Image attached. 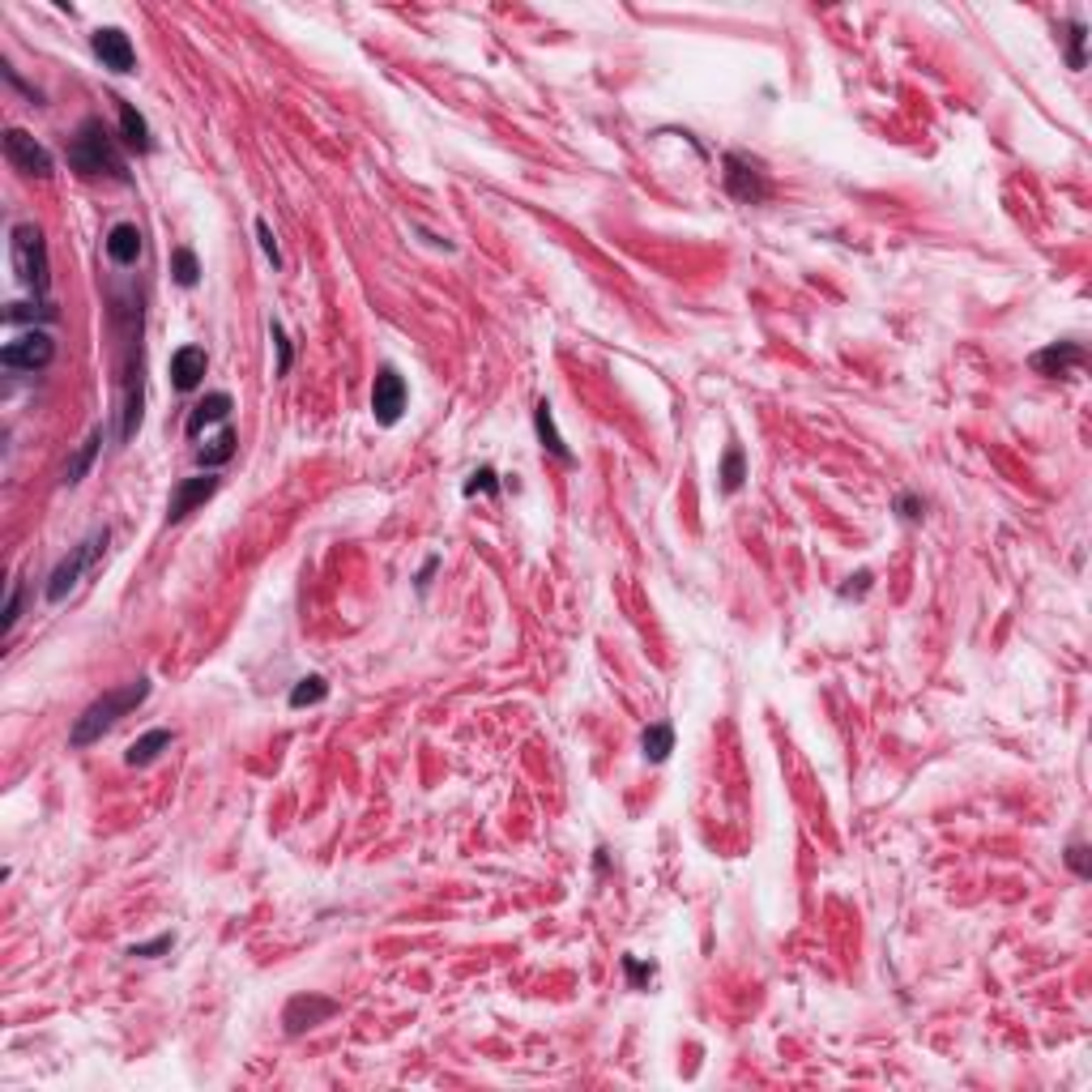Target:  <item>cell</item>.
<instances>
[{"instance_id": "ba28073f", "label": "cell", "mask_w": 1092, "mask_h": 1092, "mask_svg": "<svg viewBox=\"0 0 1092 1092\" xmlns=\"http://www.w3.org/2000/svg\"><path fill=\"white\" fill-rule=\"evenodd\" d=\"M333 1016H338V998H329V995H294L290 1003H287V1011H282V1024H287L290 1037H299V1033L316 1029V1024H325Z\"/></svg>"}, {"instance_id": "d6a6232c", "label": "cell", "mask_w": 1092, "mask_h": 1092, "mask_svg": "<svg viewBox=\"0 0 1092 1092\" xmlns=\"http://www.w3.org/2000/svg\"><path fill=\"white\" fill-rule=\"evenodd\" d=\"M1067 867H1071L1080 879H1088V875H1092V870H1088V850H1084V845H1071V850H1067Z\"/></svg>"}, {"instance_id": "d4e9b609", "label": "cell", "mask_w": 1092, "mask_h": 1092, "mask_svg": "<svg viewBox=\"0 0 1092 1092\" xmlns=\"http://www.w3.org/2000/svg\"><path fill=\"white\" fill-rule=\"evenodd\" d=\"M5 320L9 325H22V320H56V307L51 303H9V312H5Z\"/></svg>"}, {"instance_id": "5bb4252c", "label": "cell", "mask_w": 1092, "mask_h": 1092, "mask_svg": "<svg viewBox=\"0 0 1092 1092\" xmlns=\"http://www.w3.org/2000/svg\"><path fill=\"white\" fill-rule=\"evenodd\" d=\"M115 107H120V141H124V150L150 154V150H154V137H150L146 115H141L133 102H124V98H115Z\"/></svg>"}, {"instance_id": "5b68a950", "label": "cell", "mask_w": 1092, "mask_h": 1092, "mask_svg": "<svg viewBox=\"0 0 1092 1092\" xmlns=\"http://www.w3.org/2000/svg\"><path fill=\"white\" fill-rule=\"evenodd\" d=\"M726 192L742 205H760L768 197V171L760 159H751V154L742 150H730L726 154Z\"/></svg>"}, {"instance_id": "cb8c5ba5", "label": "cell", "mask_w": 1092, "mask_h": 1092, "mask_svg": "<svg viewBox=\"0 0 1092 1092\" xmlns=\"http://www.w3.org/2000/svg\"><path fill=\"white\" fill-rule=\"evenodd\" d=\"M171 278L179 282L184 290H192L201 282V265H197V252L192 248H175L171 252Z\"/></svg>"}, {"instance_id": "52a82bcc", "label": "cell", "mask_w": 1092, "mask_h": 1092, "mask_svg": "<svg viewBox=\"0 0 1092 1092\" xmlns=\"http://www.w3.org/2000/svg\"><path fill=\"white\" fill-rule=\"evenodd\" d=\"M5 154H9V162L18 166L22 175L51 179V154H47V146H38L26 128H9V133H5Z\"/></svg>"}, {"instance_id": "83f0119b", "label": "cell", "mask_w": 1092, "mask_h": 1092, "mask_svg": "<svg viewBox=\"0 0 1092 1092\" xmlns=\"http://www.w3.org/2000/svg\"><path fill=\"white\" fill-rule=\"evenodd\" d=\"M896 512H901L905 521H922V517H927V499H918L914 491H905V495H896Z\"/></svg>"}, {"instance_id": "603a6c76", "label": "cell", "mask_w": 1092, "mask_h": 1092, "mask_svg": "<svg viewBox=\"0 0 1092 1092\" xmlns=\"http://www.w3.org/2000/svg\"><path fill=\"white\" fill-rule=\"evenodd\" d=\"M329 696V683L320 674H303L299 683L290 687V709H307V704H320Z\"/></svg>"}, {"instance_id": "9c48e42d", "label": "cell", "mask_w": 1092, "mask_h": 1092, "mask_svg": "<svg viewBox=\"0 0 1092 1092\" xmlns=\"http://www.w3.org/2000/svg\"><path fill=\"white\" fill-rule=\"evenodd\" d=\"M90 47H95V56L102 60V69H111V73H133L137 69L133 38H128L120 26H98V31L90 34Z\"/></svg>"}, {"instance_id": "7402d4cb", "label": "cell", "mask_w": 1092, "mask_h": 1092, "mask_svg": "<svg viewBox=\"0 0 1092 1092\" xmlns=\"http://www.w3.org/2000/svg\"><path fill=\"white\" fill-rule=\"evenodd\" d=\"M717 479H722V491L726 495H735L739 486H742V479H747V457H742V448L735 444V448H726V457H722V474H717Z\"/></svg>"}, {"instance_id": "2e32d148", "label": "cell", "mask_w": 1092, "mask_h": 1092, "mask_svg": "<svg viewBox=\"0 0 1092 1092\" xmlns=\"http://www.w3.org/2000/svg\"><path fill=\"white\" fill-rule=\"evenodd\" d=\"M230 393H205L197 406H192V415H188V435H201L205 427H210V422H226V415H230Z\"/></svg>"}, {"instance_id": "f1b7e54d", "label": "cell", "mask_w": 1092, "mask_h": 1092, "mask_svg": "<svg viewBox=\"0 0 1092 1092\" xmlns=\"http://www.w3.org/2000/svg\"><path fill=\"white\" fill-rule=\"evenodd\" d=\"M274 346H278V376H287L290 363H294V351H290V342H287V329H282L278 320H274Z\"/></svg>"}, {"instance_id": "9a60e30c", "label": "cell", "mask_w": 1092, "mask_h": 1092, "mask_svg": "<svg viewBox=\"0 0 1092 1092\" xmlns=\"http://www.w3.org/2000/svg\"><path fill=\"white\" fill-rule=\"evenodd\" d=\"M102 248H107V256L115 265H137L141 261V230L137 223H115L107 230V239H102Z\"/></svg>"}, {"instance_id": "836d02e7", "label": "cell", "mask_w": 1092, "mask_h": 1092, "mask_svg": "<svg viewBox=\"0 0 1092 1092\" xmlns=\"http://www.w3.org/2000/svg\"><path fill=\"white\" fill-rule=\"evenodd\" d=\"M854 581H858V585H841V598H863L867 589H870V572H858Z\"/></svg>"}, {"instance_id": "8992f818", "label": "cell", "mask_w": 1092, "mask_h": 1092, "mask_svg": "<svg viewBox=\"0 0 1092 1092\" xmlns=\"http://www.w3.org/2000/svg\"><path fill=\"white\" fill-rule=\"evenodd\" d=\"M51 358H56V342H51L47 329L22 333V338L5 342V351H0V363H5L9 371H43Z\"/></svg>"}, {"instance_id": "ac0fdd59", "label": "cell", "mask_w": 1092, "mask_h": 1092, "mask_svg": "<svg viewBox=\"0 0 1092 1092\" xmlns=\"http://www.w3.org/2000/svg\"><path fill=\"white\" fill-rule=\"evenodd\" d=\"M534 427H538V440H543V448L550 457H559L563 466H572V448L563 444V435L555 427V415H550V402H538L534 406Z\"/></svg>"}, {"instance_id": "277c9868", "label": "cell", "mask_w": 1092, "mask_h": 1092, "mask_svg": "<svg viewBox=\"0 0 1092 1092\" xmlns=\"http://www.w3.org/2000/svg\"><path fill=\"white\" fill-rule=\"evenodd\" d=\"M107 538H111L107 530H95V534L86 538V543H77V546L69 550V555H64V559L56 563V568H51V576H47V602H64V598H69V589H73L77 581H82V572H86L90 563H95V559L102 555Z\"/></svg>"}, {"instance_id": "e575fe53", "label": "cell", "mask_w": 1092, "mask_h": 1092, "mask_svg": "<svg viewBox=\"0 0 1092 1092\" xmlns=\"http://www.w3.org/2000/svg\"><path fill=\"white\" fill-rule=\"evenodd\" d=\"M435 568H440V559H435V555H431L427 563H422V572H418V589H427V585H431V576H435Z\"/></svg>"}, {"instance_id": "4dcf8cb0", "label": "cell", "mask_w": 1092, "mask_h": 1092, "mask_svg": "<svg viewBox=\"0 0 1092 1092\" xmlns=\"http://www.w3.org/2000/svg\"><path fill=\"white\" fill-rule=\"evenodd\" d=\"M256 239H261V248H265V256L274 265H282V252H278V239H274V230H269V223L265 218H256Z\"/></svg>"}, {"instance_id": "8fae6325", "label": "cell", "mask_w": 1092, "mask_h": 1092, "mask_svg": "<svg viewBox=\"0 0 1092 1092\" xmlns=\"http://www.w3.org/2000/svg\"><path fill=\"white\" fill-rule=\"evenodd\" d=\"M214 491H218V479H214L210 470L197 474V479H184V482H179L175 491H171V504H166V521H184L188 512L201 508Z\"/></svg>"}, {"instance_id": "e0dca14e", "label": "cell", "mask_w": 1092, "mask_h": 1092, "mask_svg": "<svg viewBox=\"0 0 1092 1092\" xmlns=\"http://www.w3.org/2000/svg\"><path fill=\"white\" fill-rule=\"evenodd\" d=\"M171 742H175L171 730H162V726H159V730H146V735H141L133 747L124 751V764H128V768H146V764L159 760V755L171 747Z\"/></svg>"}, {"instance_id": "d6986e66", "label": "cell", "mask_w": 1092, "mask_h": 1092, "mask_svg": "<svg viewBox=\"0 0 1092 1092\" xmlns=\"http://www.w3.org/2000/svg\"><path fill=\"white\" fill-rule=\"evenodd\" d=\"M235 444H239L235 427H223V431L214 435V440H205V448H197V466H201V470H218V466H226V461L235 457Z\"/></svg>"}, {"instance_id": "3957f363", "label": "cell", "mask_w": 1092, "mask_h": 1092, "mask_svg": "<svg viewBox=\"0 0 1092 1092\" xmlns=\"http://www.w3.org/2000/svg\"><path fill=\"white\" fill-rule=\"evenodd\" d=\"M13 269H18V278L38 294V299H43L47 287H51V265H47L43 230H38L34 223H18V226H13Z\"/></svg>"}, {"instance_id": "f546056e", "label": "cell", "mask_w": 1092, "mask_h": 1092, "mask_svg": "<svg viewBox=\"0 0 1092 1092\" xmlns=\"http://www.w3.org/2000/svg\"><path fill=\"white\" fill-rule=\"evenodd\" d=\"M171 947H175V934H159V939H150V943H133L128 956H159V952H171Z\"/></svg>"}, {"instance_id": "484cf974", "label": "cell", "mask_w": 1092, "mask_h": 1092, "mask_svg": "<svg viewBox=\"0 0 1092 1092\" xmlns=\"http://www.w3.org/2000/svg\"><path fill=\"white\" fill-rule=\"evenodd\" d=\"M1084 43H1088V26L1071 22L1067 26V64L1071 69H1084Z\"/></svg>"}, {"instance_id": "30bf717a", "label": "cell", "mask_w": 1092, "mask_h": 1092, "mask_svg": "<svg viewBox=\"0 0 1092 1092\" xmlns=\"http://www.w3.org/2000/svg\"><path fill=\"white\" fill-rule=\"evenodd\" d=\"M406 380L397 376V367H380L376 384H371V415H376L380 427H393L406 410Z\"/></svg>"}, {"instance_id": "4fadbf2b", "label": "cell", "mask_w": 1092, "mask_h": 1092, "mask_svg": "<svg viewBox=\"0 0 1092 1092\" xmlns=\"http://www.w3.org/2000/svg\"><path fill=\"white\" fill-rule=\"evenodd\" d=\"M205 367H210V354L201 346H179L171 354V384L179 393H192L205 380Z\"/></svg>"}, {"instance_id": "7a4b0ae2", "label": "cell", "mask_w": 1092, "mask_h": 1092, "mask_svg": "<svg viewBox=\"0 0 1092 1092\" xmlns=\"http://www.w3.org/2000/svg\"><path fill=\"white\" fill-rule=\"evenodd\" d=\"M69 162H73V171H82V175H111V179H120V184H128L124 154L115 146L111 128L102 124L98 115L82 120V128H77V137L69 146Z\"/></svg>"}, {"instance_id": "7c38bea8", "label": "cell", "mask_w": 1092, "mask_h": 1092, "mask_svg": "<svg viewBox=\"0 0 1092 1092\" xmlns=\"http://www.w3.org/2000/svg\"><path fill=\"white\" fill-rule=\"evenodd\" d=\"M1084 346L1080 342H1055V346H1046V351H1037L1033 354V367L1042 371V376H1067V371H1075V367H1084Z\"/></svg>"}, {"instance_id": "1f68e13d", "label": "cell", "mask_w": 1092, "mask_h": 1092, "mask_svg": "<svg viewBox=\"0 0 1092 1092\" xmlns=\"http://www.w3.org/2000/svg\"><path fill=\"white\" fill-rule=\"evenodd\" d=\"M18 610H22V585L9 589V602H5V636L18 627Z\"/></svg>"}, {"instance_id": "4316f807", "label": "cell", "mask_w": 1092, "mask_h": 1092, "mask_svg": "<svg viewBox=\"0 0 1092 1092\" xmlns=\"http://www.w3.org/2000/svg\"><path fill=\"white\" fill-rule=\"evenodd\" d=\"M495 495L499 491V482H495V470L491 466H482V470H474L470 474V482H466V495Z\"/></svg>"}, {"instance_id": "6da1fadb", "label": "cell", "mask_w": 1092, "mask_h": 1092, "mask_svg": "<svg viewBox=\"0 0 1092 1092\" xmlns=\"http://www.w3.org/2000/svg\"><path fill=\"white\" fill-rule=\"evenodd\" d=\"M146 696H150V678H133V683H124L115 691H102V696L73 722L69 747H90V742H98L120 717H128L137 704H146Z\"/></svg>"}, {"instance_id": "ffe728a7", "label": "cell", "mask_w": 1092, "mask_h": 1092, "mask_svg": "<svg viewBox=\"0 0 1092 1092\" xmlns=\"http://www.w3.org/2000/svg\"><path fill=\"white\" fill-rule=\"evenodd\" d=\"M640 747H645V760H649V764H662V760H671V751H674V730L666 726V722L649 726L645 735H640Z\"/></svg>"}, {"instance_id": "44dd1931", "label": "cell", "mask_w": 1092, "mask_h": 1092, "mask_svg": "<svg viewBox=\"0 0 1092 1092\" xmlns=\"http://www.w3.org/2000/svg\"><path fill=\"white\" fill-rule=\"evenodd\" d=\"M98 448H102V431H90V440H86L82 448H77V457L69 461V466H64V482H69V486H77V482H82V479H86V470L95 466Z\"/></svg>"}, {"instance_id": "d590c367", "label": "cell", "mask_w": 1092, "mask_h": 1092, "mask_svg": "<svg viewBox=\"0 0 1092 1092\" xmlns=\"http://www.w3.org/2000/svg\"><path fill=\"white\" fill-rule=\"evenodd\" d=\"M623 965H627V973H632V982H645V978H653V969H645V965H636V960H632V956H627V960H623Z\"/></svg>"}]
</instances>
